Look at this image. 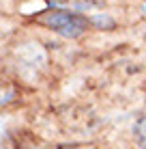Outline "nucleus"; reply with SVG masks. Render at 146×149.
Here are the masks:
<instances>
[{"label":"nucleus","mask_w":146,"mask_h":149,"mask_svg":"<svg viewBox=\"0 0 146 149\" xmlns=\"http://www.w3.org/2000/svg\"><path fill=\"white\" fill-rule=\"evenodd\" d=\"M47 24L54 26L58 33L69 35V37L82 33V28H84V19L77 17V15H69V13H54L52 17L47 19Z\"/></svg>","instance_id":"obj_1"},{"label":"nucleus","mask_w":146,"mask_h":149,"mask_svg":"<svg viewBox=\"0 0 146 149\" xmlns=\"http://www.w3.org/2000/svg\"><path fill=\"white\" fill-rule=\"evenodd\" d=\"M135 141H138L140 147L146 149V119H142L138 125H135Z\"/></svg>","instance_id":"obj_2"}]
</instances>
